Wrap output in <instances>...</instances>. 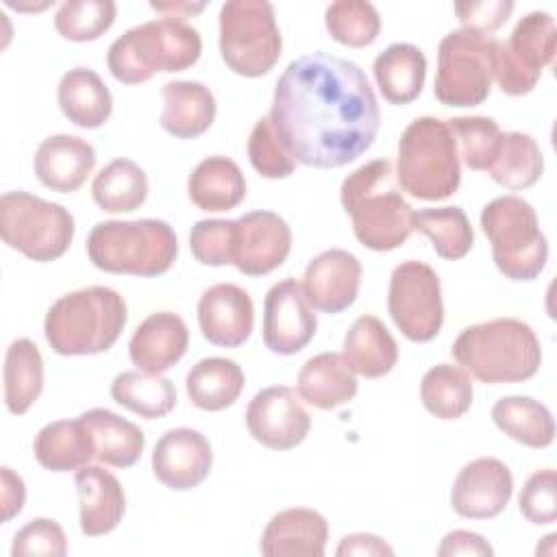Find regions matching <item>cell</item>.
Listing matches in <instances>:
<instances>
[{
	"mask_svg": "<svg viewBox=\"0 0 557 557\" xmlns=\"http://www.w3.org/2000/svg\"><path fill=\"white\" fill-rule=\"evenodd\" d=\"M481 228L500 274L516 283L540 276L548 261V242L531 202L513 194L490 200L481 211Z\"/></svg>",
	"mask_w": 557,
	"mask_h": 557,
	"instance_id": "obj_8",
	"label": "cell"
},
{
	"mask_svg": "<svg viewBox=\"0 0 557 557\" xmlns=\"http://www.w3.org/2000/svg\"><path fill=\"white\" fill-rule=\"evenodd\" d=\"M163 111L159 126L176 139L205 135L215 120V98L198 81H170L161 87Z\"/></svg>",
	"mask_w": 557,
	"mask_h": 557,
	"instance_id": "obj_24",
	"label": "cell"
},
{
	"mask_svg": "<svg viewBox=\"0 0 557 557\" xmlns=\"http://www.w3.org/2000/svg\"><path fill=\"white\" fill-rule=\"evenodd\" d=\"M2 242L24 257L48 263L63 257L74 239V218L59 205L28 191H7L0 198Z\"/></svg>",
	"mask_w": 557,
	"mask_h": 557,
	"instance_id": "obj_10",
	"label": "cell"
},
{
	"mask_svg": "<svg viewBox=\"0 0 557 557\" xmlns=\"http://www.w3.org/2000/svg\"><path fill=\"white\" fill-rule=\"evenodd\" d=\"M244 370L226 357H205L191 366L185 376V392L194 407L202 411H222L244 392Z\"/></svg>",
	"mask_w": 557,
	"mask_h": 557,
	"instance_id": "obj_32",
	"label": "cell"
},
{
	"mask_svg": "<svg viewBox=\"0 0 557 557\" xmlns=\"http://www.w3.org/2000/svg\"><path fill=\"white\" fill-rule=\"evenodd\" d=\"M78 418L91 431L98 461L113 468H131L139 461L146 435L135 422L102 407L87 409Z\"/></svg>",
	"mask_w": 557,
	"mask_h": 557,
	"instance_id": "obj_31",
	"label": "cell"
},
{
	"mask_svg": "<svg viewBox=\"0 0 557 557\" xmlns=\"http://www.w3.org/2000/svg\"><path fill=\"white\" fill-rule=\"evenodd\" d=\"M78 492V522L87 537L111 533L124 518L126 498L120 481L100 466H83L74 476Z\"/></svg>",
	"mask_w": 557,
	"mask_h": 557,
	"instance_id": "obj_23",
	"label": "cell"
},
{
	"mask_svg": "<svg viewBox=\"0 0 557 557\" xmlns=\"http://www.w3.org/2000/svg\"><path fill=\"white\" fill-rule=\"evenodd\" d=\"M337 557H346V555H387L392 557L394 555V548L383 542L379 535H372V533H350V535H344L337 550H335Z\"/></svg>",
	"mask_w": 557,
	"mask_h": 557,
	"instance_id": "obj_52",
	"label": "cell"
},
{
	"mask_svg": "<svg viewBox=\"0 0 557 557\" xmlns=\"http://www.w3.org/2000/svg\"><path fill=\"white\" fill-rule=\"evenodd\" d=\"M189 346V331L181 315L172 311L150 313L128 342V357L137 370L161 374L176 366Z\"/></svg>",
	"mask_w": 557,
	"mask_h": 557,
	"instance_id": "obj_22",
	"label": "cell"
},
{
	"mask_svg": "<svg viewBox=\"0 0 557 557\" xmlns=\"http://www.w3.org/2000/svg\"><path fill=\"white\" fill-rule=\"evenodd\" d=\"M494 81V39L470 30H450L437 46L435 98L446 107H476Z\"/></svg>",
	"mask_w": 557,
	"mask_h": 557,
	"instance_id": "obj_11",
	"label": "cell"
},
{
	"mask_svg": "<svg viewBox=\"0 0 557 557\" xmlns=\"http://www.w3.org/2000/svg\"><path fill=\"white\" fill-rule=\"evenodd\" d=\"M318 318L296 278L274 283L263 300V344L274 355H296L315 335Z\"/></svg>",
	"mask_w": 557,
	"mask_h": 557,
	"instance_id": "obj_14",
	"label": "cell"
},
{
	"mask_svg": "<svg viewBox=\"0 0 557 557\" xmlns=\"http://www.w3.org/2000/svg\"><path fill=\"white\" fill-rule=\"evenodd\" d=\"M94 202L107 213H131L148 198V176L131 159H113L91 183Z\"/></svg>",
	"mask_w": 557,
	"mask_h": 557,
	"instance_id": "obj_35",
	"label": "cell"
},
{
	"mask_svg": "<svg viewBox=\"0 0 557 557\" xmlns=\"http://www.w3.org/2000/svg\"><path fill=\"white\" fill-rule=\"evenodd\" d=\"M420 398L435 418L459 420L472 405V379L459 366L437 363L424 372Z\"/></svg>",
	"mask_w": 557,
	"mask_h": 557,
	"instance_id": "obj_40",
	"label": "cell"
},
{
	"mask_svg": "<svg viewBox=\"0 0 557 557\" xmlns=\"http://www.w3.org/2000/svg\"><path fill=\"white\" fill-rule=\"evenodd\" d=\"M440 557H453V555H472V557H492L494 548L487 544V540L474 531L455 529L444 535L440 548Z\"/></svg>",
	"mask_w": 557,
	"mask_h": 557,
	"instance_id": "obj_50",
	"label": "cell"
},
{
	"mask_svg": "<svg viewBox=\"0 0 557 557\" xmlns=\"http://www.w3.org/2000/svg\"><path fill=\"white\" fill-rule=\"evenodd\" d=\"M94 165V146L83 137L67 133L46 137L33 157V170L39 183L59 194H72L81 189Z\"/></svg>",
	"mask_w": 557,
	"mask_h": 557,
	"instance_id": "obj_20",
	"label": "cell"
},
{
	"mask_svg": "<svg viewBox=\"0 0 557 557\" xmlns=\"http://www.w3.org/2000/svg\"><path fill=\"white\" fill-rule=\"evenodd\" d=\"M329 540L326 518L309 507L274 513L265 524L259 550L265 557H322Z\"/></svg>",
	"mask_w": 557,
	"mask_h": 557,
	"instance_id": "obj_21",
	"label": "cell"
},
{
	"mask_svg": "<svg viewBox=\"0 0 557 557\" xmlns=\"http://www.w3.org/2000/svg\"><path fill=\"white\" fill-rule=\"evenodd\" d=\"M0 503H2V522H9L13 516H17L26 500V487L20 474H15L9 466L0 468Z\"/></svg>",
	"mask_w": 557,
	"mask_h": 557,
	"instance_id": "obj_51",
	"label": "cell"
},
{
	"mask_svg": "<svg viewBox=\"0 0 557 557\" xmlns=\"http://www.w3.org/2000/svg\"><path fill=\"white\" fill-rule=\"evenodd\" d=\"M4 405L11 413H26L44 389V357L35 342L17 337L4 355Z\"/></svg>",
	"mask_w": 557,
	"mask_h": 557,
	"instance_id": "obj_34",
	"label": "cell"
},
{
	"mask_svg": "<svg viewBox=\"0 0 557 557\" xmlns=\"http://www.w3.org/2000/svg\"><path fill=\"white\" fill-rule=\"evenodd\" d=\"M342 355L357 374L379 379L394 370L398 361V344L376 315L366 313L350 324Z\"/></svg>",
	"mask_w": 557,
	"mask_h": 557,
	"instance_id": "obj_29",
	"label": "cell"
},
{
	"mask_svg": "<svg viewBox=\"0 0 557 557\" xmlns=\"http://www.w3.org/2000/svg\"><path fill=\"white\" fill-rule=\"evenodd\" d=\"M235 220H198L189 233V248L202 265L233 263Z\"/></svg>",
	"mask_w": 557,
	"mask_h": 557,
	"instance_id": "obj_45",
	"label": "cell"
},
{
	"mask_svg": "<svg viewBox=\"0 0 557 557\" xmlns=\"http://www.w3.org/2000/svg\"><path fill=\"white\" fill-rule=\"evenodd\" d=\"M67 553V540L57 520L33 518L13 537L11 557L26 555H50L63 557Z\"/></svg>",
	"mask_w": 557,
	"mask_h": 557,
	"instance_id": "obj_47",
	"label": "cell"
},
{
	"mask_svg": "<svg viewBox=\"0 0 557 557\" xmlns=\"http://www.w3.org/2000/svg\"><path fill=\"white\" fill-rule=\"evenodd\" d=\"M198 326L213 346H242L255 326V307L248 292L235 283L207 287L198 300Z\"/></svg>",
	"mask_w": 557,
	"mask_h": 557,
	"instance_id": "obj_19",
	"label": "cell"
},
{
	"mask_svg": "<svg viewBox=\"0 0 557 557\" xmlns=\"http://www.w3.org/2000/svg\"><path fill=\"white\" fill-rule=\"evenodd\" d=\"M270 120L296 163L333 170L374 144L381 111L357 63L313 52L289 61L278 76Z\"/></svg>",
	"mask_w": 557,
	"mask_h": 557,
	"instance_id": "obj_1",
	"label": "cell"
},
{
	"mask_svg": "<svg viewBox=\"0 0 557 557\" xmlns=\"http://www.w3.org/2000/svg\"><path fill=\"white\" fill-rule=\"evenodd\" d=\"M513 7L516 4L511 0H483V2H457L453 9L463 30L487 37L509 20Z\"/></svg>",
	"mask_w": 557,
	"mask_h": 557,
	"instance_id": "obj_48",
	"label": "cell"
},
{
	"mask_svg": "<svg viewBox=\"0 0 557 557\" xmlns=\"http://www.w3.org/2000/svg\"><path fill=\"white\" fill-rule=\"evenodd\" d=\"M111 398L124 409L146 420H154L168 416L176 407V387L161 374L126 370L113 379Z\"/></svg>",
	"mask_w": 557,
	"mask_h": 557,
	"instance_id": "obj_36",
	"label": "cell"
},
{
	"mask_svg": "<svg viewBox=\"0 0 557 557\" xmlns=\"http://www.w3.org/2000/svg\"><path fill=\"white\" fill-rule=\"evenodd\" d=\"M387 311L396 329L411 342L437 337L444 324V300L437 272L424 261H403L394 268L387 289Z\"/></svg>",
	"mask_w": 557,
	"mask_h": 557,
	"instance_id": "obj_12",
	"label": "cell"
},
{
	"mask_svg": "<svg viewBox=\"0 0 557 557\" xmlns=\"http://www.w3.org/2000/svg\"><path fill=\"white\" fill-rule=\"evenodd\" d=\"M372 74L379 91L389 104H409L424 87L426 57L418 46L396 41L376 54Z\"/></svg>",
	"mask_w": 557,
	"mask_h": 557,
	"instance_id": "obj_26",
	"label": "cell"
},
{
	"mask_svg": "<svg viewBox=\"0 0 557 557\" xmlns=\"http://www.w3.org/2000/svg\"><path fill=\"white\" fill-rule=\"evenodd\" d=\"M411 226L426 235L433 250L448 261L463 259L474 246V231L461 207H431L413 211Z\"/></svg>",
	"mask_w": 557,
	"mask_h": 557,
	"instance_id": "obj_39",
	"label": "cell"
},
{
	"mask_svg": "<svg viewBox=\"0 0 557 557\" xmlns=\"http://www.w3.org/2000/svg\"><path fill=\"white\" fill-rule=\"evenodd\" d=\"M494 78L503 94L507 96H524L533 91L537 85V76L524 72L507 52L505 41L494 39Z\"/></svg>",
	"mask_w": 557,
	"mask_h": 557,
	"instance_id": "obj_49",
	"label": "cell"
},
{
	"mask_svg": "<svg viewBox=\"0 0 557 557\" xmlns=\"http://www.w3.org/2000/svg\"><path fill=\"white\" fill-rule=\"evenodd\" d=\"M520 513L531 524H553L557 520V474L553 468L533 472L518 496Z\"/></svg>",
	"mask_w": 557,
	"mask_h": 557,
	"instance_id": "obj_46",
	"label": "cell"
},
{
	"mask_svg": "<svg viewBox=\"0 0 557 557\" xmlns=\"http://www.w3.org/2000/svg\"><path fill=\"white\" fill-rule=\"evenodd\" d=\"M487 172L505 189H527L540 181L544 172V157L529 133L509 131L500 135L496 157Z\"/></svg>",
	"mask_w": 557,
	"mask_h": 557,
	"instance_id": "obj_37",
	"label": "cell"
},
{
	"mask_svg": "<svg viewBox=\"0 0 557 557\" xmlns=\"http://www.w3.org/2000/svg\"><path fill=\"white\" fill-rule=\"evenodd\" d=\"M357 389V372L339 352H320L307 359L296 381L300 400L324 411L346 405L355 398Z\"/></svg>",
	"mask_w": 557,
	"mask_h": 557,
	"instance_id": "obj_25",
	"label": "cell"
},
{
	"mask_svg": "<svg viewBox=\"0 0 557 557\" xmlns=\"http://www.w3.org/2000/svg\"><path fill=\"white\" fill-rule=\"evenodd\" d=\"M213 450L209 440L189 426L165 431L152 450V472L159 483L174 492L198 487L211 472Z\"/></svg>",
	"mask_w": 557,
	"mask_h": 557,
	"instance_id": "obj_17",
	"label": "cell"
},
{
	"mask_svg": "<svg viewBox=\"0 0 557 557\" xmlns=\"http://www.w3.org/2000/svg\"><path fill=\"white\" fill-rule=\"evenodd\" d=\"M150 7L159 13H165V17H176V20H183L187 15H194V13H200L205 9V2H198V4H191V2H150Z\"/></svg>",
	"mask_w": 557,
	"mask_h": 557,
	"instance_id": "obj_53",
	"label": "cell"
},
{
	"mask_svg": "<svg viewBox=\"0 0 557 557\" xmlns=\"http://www.w3.org/2000/svg\"><path fill=\"white\" fill-rule=\"evenodd\" d=\"M453 359L481 383H522L540 370L542 346L518 318H494L466 326L453 342Z\"/></svg>",
	"mask_w": 557,
	"mask_h": 557,
	"instance_id": "obj_4",
	"label": "cell"
},
{
	"mask_svg": "<svg viewBox=\"0 0 557 557\" xmlns=\"http://www.w3.org/2000/svg\"><path fill=\"white\" fill-rule=\"evenodd\" d=\"M117 7L113 0H65L54 13V28L70 41H94L115 22Z\"/></svg>",
	"mask_w": 557,
	"mask_h": 557,
	"instance_id": "obj_43",
	"label": "cell"
},
{
	"mask_svg": "<svg viewBox=\"0 0 557 557\" xmlns=\"http://www.w3.org/2000/svg\"><path fill=\"white\" fill-rule=\"evenodd\" d=\"M248 159L263 178H287L296 170V159L283 146L270 115L255 122L248 137Z\"/></svg>",
	"mask_w": 557,
	"mask_h": 557,
	"instance_id": "obj_44",
	"label": "cell"
},
{
	"mask_svg": "<svg viewBox=\"0 0 557 557\" xmlns=\"http://www.w3.org/2000/svg\"><path fill=\"white\" fill-rule=\"evenodd\" d=\"M246 426L255 442L272 450H292L305 442L311 416L298 392L287 385H272L252 396L246 407Z\"/></svg>",
	"mask_w": 557,
	"mask_h": 557,
	"instance_id": "obj_13",
	"label": "cell"
},
{
	"mask_svg": "<svg viewBox=\"0 0 557 557\" xmlns=\"http://www.w3.org/2000/svg\"><path fill=\"white\" fill-rule=\"evenodd\" d=\"M494 424L513 442L546 448L555 440V420L546 405L531 396H503L492 407Z\"/></svg>",
	"mask_w": 557,
	"mask_h": 557,
	"instance_id": "obj_33",
	"label": "cell"
},
{
	"mask_svg": "<svg viewBox=\"0 0 557 557\" xmlns=\"http://www.w3.org/2000/svg\"><path fill=\"white\" fill-rule=\"evenodd\" d=\"M513 494L511 470L494 457L466 463L453 481L450 505L455 513L470 520H487L503 513Z\"/></svg>",
	"mask_w": 557,
	"mask_h": 557,
	"instance_id": "obj_16",
	"label": "cell"
},
{
	"mask_svg": "<svg viewBox=\"0 0 557 557\" xmlns=\"http://www.w3.org/2000/svg\"><path fill=\"white\" fill-rule=\"evenodd\" d=\"M178 255V239L165 220H104L87 235L89 261L109 274L159 276Z\"/></svg>",
	"mask_w": 557,
	"mask_h": 557,
	"instance_id": "obj_6",
	"label": "cell"
},
{
	"mask_svg": "<svg viewBox=\"0 0 557 557\" xmlns=\"http://www.w3.org/2000/svg\"><path fill=\"white\" fill-rule=\"evenodd\" d=\"M33 453L46 470L70 472L96 459V444L81 418L54 420L39 429L33 442Z\"/></svg>",
	"mask_w": 557,
	"mask_h": 557,
	"instance_id": "obj_28",
	"label": "cell"
},
{
	"mask_svg": "<svg viewBox=\"0 0 557 557\" xmlns=\"http://www.w3.org/2000/svg\"><path fill=\"white\" fill-rule=\"evenodd\" d=\"M357 242L374 252H389L413 233V209L403 198L389 159H374L350 172L339 189Z\"/></svg>",
	"mask_w": 557,
	"mask_h": 557,
	"instance_id": "obj_2",
	"label": "cell"
},
{
	"mask_svg": "<svg viewBox=\"0 0 557 557\" xmlns=\"http://www.w3.org/2000/svg\"><path fill=\"white\" fill-rule=\"evenodd\" d=\"M187 194L202 211H231L246 198V178L233 159L213 154L191 170L187 178Z\"/></svg>",
	"mask_w": 557,
	"mask_h": 557,
	"instance_id": "obj_27",
	"label": "cell"
},
{
	"mask_svg": "<svg viewBox=\"0 0 557 557\" xmlns=\"http://www.w3.org/2000/svg\"><path fill=\"white\" fill-rule=\"evenodd\" d=\"M292 228L274 211H250L235 220L233 265L246 276H263L285 263Z\"/></svg>",
	"mask_w": 557,
	"mask_h": 557,
	"instance_id": "obj_15",
	"label": "cell"
},
{
	"mask_svg": "<svg viewBox=\"0 0 557 557\" xmlns=\"http://www.w3.org/2000/svg\"><path fill=\"white\" fill-rule=\"evenodd\" d=\"M329 35L350 48L370 46L381 30V17L372 2L366 0H337L324 11Z\"/></svg>",
	"mask_w": 557,
	"mask_h": 557,
	"instance_id": "obj_41",
	"label": "cell"
},
{
	"mask_svg": "<svg viewBox=\"0 0 557 557\" xmlns=\"http://www.w3.org/2000/svg\"><path fill=\"white\" fill-rule=\"evenodd\" d=\"M361 263L344 248H329L315 255L305 268L302 292L309 305L322 313H342L348 309L361 287Z\"/></svg>",
	"mask_w": 557,
	"mask_h": 557,
	"instance_id": "obj_18",
	"label": "cell"
},
{
	"mask_svg": "<svg viewBox=\"0 0 557 557\" xmlns=\"http://www.w3.org/2000/svg\"><path fill=\"white\" fill-rule=\"evenodd\" d=\"M509 57L529 74L537 76L553 63L557 50V28L548 11H531L518 20L505 41Z\"/></svg>",
	"mask_w": 557,
	"mask_h": 557,
	"instance_id": "obj_38",
	"label": "cell"
},
{
	"mask_svg": "<svg viewBox=\"0 0 557 557\" xmlns=\"http://www.w3.org/2000/svg\"><path fill=\"white\" fill-rule=\"evenodd\" d=\"M202 52L200 33L185 20L159 17L128 28L107 50V65L115 81L139 85L157 72H183Z\"/></svg>",
	"mask_w": 557,
	"mask_h": 557,
	"instance_id": "obj_5",
	"label": "cell"
},
{
	"mask_svg": "<svg viewBox=\"0 0 557 557\" xmlns=\"http://www.w3.org/2000/svg\"><path fill=\"white\" fill-rule=\"evenodd\" d=\"M128 307L122 294L89 285L57 298L44 320L50 348L63 357H85L109 350L122 335Z\"/></svg>",
	"mask_w": 557,
	"mask_h": 557,
	"instance_id": "obj_3",
	"label": "cell"
},
{
	"mask_svg": "<svg viewBox=\"0 0 557 557\" xmlns=\"http://www.w3.org/2000/svg\"><path fill=\"white\" fill-rule=\"evenodd\" d=\"M446 124L463 163L474 172H487L500 144V126L485 115H459L446 120Z\"/></svg>",
	"mask_w": 557,
	"mask_h": 557,
	"instance_id": "obj_42",
	"label": "cell"
},
{
	"mask_svg": "<svg viewBox=\"0 0 557 557\" xmlns=\"http://www.w3.org/2000/svg\"><path fill=\"white\" fill-rule=\"evenodd\" d=\"M396 181L413 198L444 200L461 183L457 141L446 120L422 115L398 139Z\"/></svg>",
	"mask_w": 557,
	"mask_h": 557,
	"instance_id": "obj_7",
	"label": "cell"
},
{
	"mask_svg": "<svg viewBox=\"0 0 557 557\" xmlns=\"http://www.w3.org/2000/svg\"><path fill=\"white\" fill-rule=\"evenodd\" d=\"M283 39L268 0H228L220 9V54L239 76L268 74L281 57Z\"/></svg>",
	"mask_w": 557,
	"mask_h": 557,
	"instance_id": "obj_9",
	"label": "cell"
},
{
	"mask_svg": "<svg viewBox=\"0 0 557 557\" xmlns=\"http://www.w3.org/2000/svg\"><path fill=\"white\" fill-rule=\"evenodd\" d=\"M57 100L63 115L81 128L102 126L113 111L109 87L89 67L67 70L59 81Z\"/></svg>",
	"mask_w": 557,
	"mask_h": 557,
	"instance_id": "obj_30",
	"label": "cell"
}]
</instances>
